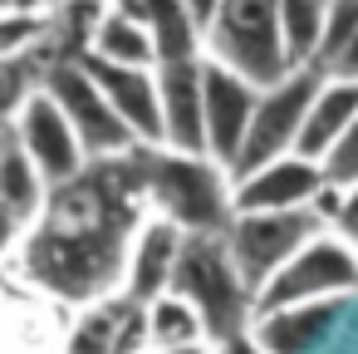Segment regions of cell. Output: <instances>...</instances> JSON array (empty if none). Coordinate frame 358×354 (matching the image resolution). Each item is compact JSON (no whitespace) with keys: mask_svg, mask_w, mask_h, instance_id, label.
Segmentation results:
<instances>
[{"mask_svg":"<svg viewBox=\"0 0 358 354\" xmlns=\"http://www.w3.org/2000/svg\"><path fill=\"white\" fill-rule=\"evenodd\" d=\"M187 11H192V15H196V25L206 30V25L216 20V11H221V0H187Z\"/></svg>","mask_w":358,"mask_h":354,"instance_id":"f546056e","label":"cell"},{"mask_svg":"<svg viewBox=\"0 0 358 354\" xmlns=\"http://www.w3.org/2000/svg\"><path fill=\"white\" fill-rule=\"evenodd\" d=\"M148 158V202L157 217H172L182 231H226L236 217L231 168L211 153L143 148Z\"/></svg>","mask_w":358,"mask_h":354,"instance_id":"7a4b0ae2","label":"cell"},{"mask_svg":"<svg viewBox=\"0 0 358 354\" xmlns=\"http://www.w3.org/2000/svg\"><path fill=\"white\" fill-rule=\"evenodd\" d=\"M84 64L94 69V79L103 84L108 104L123 114V123L133 128V138L143 148H162L167 133H162V84H157V69H138V64H108L99 55H84Z\"/></svg>","mask_w":358,"mask_h":354,"instance_id":"7c38bea8","label":"cell"},{"mask_svg":"<svg viewBox=\"0 0 358 354\" xmlns=\"http://www.w3.org/2000/svg\"><path fill=\"white\" fill-rule=\"evenodd\" d=\"M324 172H329V182H358V118H353V128L334 143V153L324 158Z\"/></svg>","mask_w":358,"mask_h":354,"instance_id":"d4e9b609","label":"cell"},{"mask_svg":"<svg viewBox=\"0 0 358 354\" xmlns=\"http://www.w3.org/2000/svg\"><path fill=\"white\" fill-rule=\"evenodd\" d=\"M89 55L108 60V64H138V69H157V45H152V30L123 11H113V0H108V15L89 45Z\"/></svg>","mask_w":358,"mask_h":354,"instance_id":"ffe728a7","label":"cell"},{"mask_svg":"<svg viewBox=\"0 0 358 354\" xmlns=\"http://www.w3.org/2000/svg\"><path fill=\"white\" fill-rule=\"evenodd\" d=\"M50 177L35 168V158L20 148V143H10V153L0 158V197H6L10 207H20L30 222L45 212V202H50Z\"/></svg>","mask_w":358,"mask_h":354,"instance_id":"7402d4cb","label":"cell"},{"mask_svg":"<svg viewBox=\"0 0 358 354\" xmlns=\"http://www.w3.org/2000/svg\"><path fill=\"white\" fill-rule=\"evenodd\" d=\"M206 55L241 69L260 89L289 74V55L280 40V0H221L206 25Z\"/></svg>","mask_w":358,"mask_h":354,"instance_id":"277c9868","label":"cell"},{"mask_svg":"<svg viewBox=\"0 0 358 354\" xmlns=\"http://www.w3.org/2000/svg\"><path fill=\"white\" fill-rule=\"evenodd\" d=\"M358 290V246L338 231H319L299 256H289L255 295V310L299 305V300H343Z\"/></svg>","mask_w":358,"mask_h":354,"instance_id":"8992f818","label":"cell"},{"mask_svg":"<svg viewBox=\"0 0 358 354\" xmlns=\"http://www.w3.org/2000/svg\"><path fill=\"white\" fill-rule=\"evenodd\" d=\"M50 35V11H6L0 15V60L30 55Z\"/></svg>","mask_w":358,"mask_h":354,"instance_id":"603a6c76","label":"cell"},{"mask_svg":"<svg viewBox=\"0 0 358 354\" xmlns=\"http://www.w3.org/2000/svg\"><path fill=\"white\" fill-rule=\"evenodd\" d=\"M25 226H30V217H25L20 207H10L6 197H0V256H6V251H15V246H20V236H25Z\"/></svg>","mask_w":358,"mask_h":354,"instance_id":"4316f807","label":"cell"},{"mask_svg":"<svg viewBox=\"0 0 358 354\" xmlns=\"http://www.w3.org/2000/svg\"><path fill=\"white\" fill-rule=\"evenodd\" d=\"M196 339H211V334H206L201 310L187 295L162 290L157 300H148V344L152 349H177V344H196Z\"/></svg>","mask_w":358,"mask_h":354,"instance_id":"44dd1931","label":"cell"},{"mask_svg":"<svg viewBox=\"0 0 358 354\" xmlns=\"http://www.w3.org/2000/svg\"><path fill=\"white\" fill-rule=\"evenodd\" d=\"M353 118H358V79L324 69L314 99H309V114H304V128H299V148H294V153L324 163V158L334 153V143L353 128Z\"/></svg>","mask_w":358,"mask_h":354,"instance_id":"2e32d148","label":"cell"},{"mask_svg":"<svg viewBox=\"0 0 358 354\" xmlns=\"http://www.w3.org/2000/svg\"><path fill=\"white\" fill-rule=\"evenodd\" d=\"M45 89H50V94L59 99V109L69 114V123H74V133L84 138L89 158H113V153L143 148V143L133 138V128L123 123V114L108 104L103 84L94 79V69H89L84 60H59V64L45 74Z\"/></svg>","mask_w":358,"mask_h":354,"instance_id":"ba28073f","label":"cell"},{"mask_svg":"<svg viewBox=\"0 0 358 354\" xmlns=\"http://www.w3.org/2000/svg\"><path fill=\"white\" fill-rule=\"evenodd\" d=\"M201 60H182V64H157V84H162V148L177 153H206V84H201Z\"/></svg>","mask_w":358,"mask_h":354,"instance_id":"5bb4252c","label":"cell"},{"mask_svg":"<svg viewBox=\"0 0 358 354\" xmlns=\"http://www.w3.org/2000/svg\"><path fill=\"white\" fill-rule=\"evenodd\" d=\"M148 344V305L123 295L94 300V310L79 320L64 354H143Z\"/></svg>","mask_w":358,"mask_h":354,"instance_id":"9a60e30c","label":"cell"},{"mask_svg":"<svg viewBox=\"0 0 358 354\" xmlns=\"http://www.w3.org/2000/svg\"><path fill=\"white\" fill-rule=\"evenodd\" d=\"M324 69H289L285 79H275L270 89H260V104H255V118H250V133H245V148L231 168V182L294 153L299 148V128H304V114H309V99L319 89Z\"/></svg>","mask_w":358,"mask_h":354,"instance_id":"52a82bcc","label":"cell"},{"mask_svg":"<svg viewBox=\"0 0 358 354\" xmlns=\"http://www.w3.org/2000/svg\"><path fill=\"white\" fill-rule=\"evenodd\" d=\"M329 74H348V79H358V35L343 45V55L329 64Z\"/></svg>","mask_w":358,"mask_h":354,"instance_id":"f1b7e54d","label":"cell"},{"mask_svg":"<svg viewBox=\"0 0 358 354\" xmlns=\"http://www.w3.org/2000/svg\"><path fill=\"white\" fill-rule=\"evenodd\" d=\"M157 354H216L211 339H196V344H177V349H157Z\"/></svg>","mask_w":358,"mask_h":354,"instance_id":"4dcf8cb0","label":"cell"},{"mask_svg":"<svg viewBox=\"0 0 358 354\" xmlns=\"http://www.w3.org/2000/svg\"><path fill=\"white\" fill-rule=\"evenodd\" d=\"M10 133L35 158V168L50 177V187H59V182H69V177H79L89 168V148H84V138L74 133L69 114L59 109V99L50 89H35L25 99V109L10 123Z\"/></svg>","mask_w":358,"mask_h":354,"instance_id":"9c48e42d","label":"cell"},{"mask_svg":"<svg viewBox=\"0 0 358 354\" xmlns=\"http://www.w3.org/2000/svg\"><path fill=\"white\" fill-rule=\"evenodd\" d=\"M324 226V217L314 207H294V212H236L231 226H226V246H231V261L241 271V280L260 295V285L289 261L299 256Z\"/></svg>","mask_w":358,"mask_h":354,"instance_id":"5b68a950","label":"cell"},{"mask_svg":"<svg viewBox=\"0 0 358 354\" xmlns=\"http://www.w3.org/2000/svg\"><path fill=\"white\" fill-rule=\"evenodd\" d=\"M324 30H329V0H280V40L289 69H309V64L319 69Z\"/></svg>","mask_w":358,"mask_h":354,"instance_id":"d6986e66","label":"cell"},{"mask_svg":"<svg viewBox=\"0 0 358 354\" xmlns=\"http://www.w3.org/2000/svg\"><path fill=\"white\" fill-rule=\"evenodd\" d=\"M152 212L143 148L89 158V168L59 182L20 246L25 275L59 300H103L128 266L133 231Z\"/></svg>","mask_w":358,"mask_h":354,"instance_id":"6da1fadb","label":"cell"},{"mask_svg":"<svg viewBox=\"0 0 358 354\" xmlns=\"http://www.w3.org/2000/svg\"><path fill=\"white\" fill-rule=\"evenodd\" d=\"M324 187H329V172L319 158L285 153V158L236 177L231 202H236V212H294V207H314Z\"/></svg>","mask_w":358,"mask_h":354,"instance_id":"8fae6325","label":"cell"},{"mask_svg":"<svg viewBox=\"0 0 358 354\" xmlns=\"http://www.w3.org/2000/svg\"><path fill=\"white\" fill-rule=\"evenodd\" d=\"M113 11L143 20L157 45V64H182L206 55V30L187 11V0H113Z\"/></svg>","mask_w":358,"mask_h":354,"instance_id":"e0dca14e","label":"cell"},{"mask_svg":"<svg viewBox=\"0 0 358 354\" xmlns=\"http://www.w3.org/2000/svg\"><path fill=\"white\" fill-rule=\"evenodd\" d=\"M216 354H270V349L255 339V329H241V334L221 339V344H216Z\"/></svg>","mask_w":358,"mask_h":354,"instance_id":"83f0119b","label":"cell"},{"mask_svg":"<svg viewBox=\"0 0 358 354\" xmlns=\"http://www.w3.org/2000/svg\"><path fill=\"white\" fill-rule=\"evenodd\" d=\"M329 231H338L343 241L358 246V182H343V187H338V207H334Z\"/></svg>","mask_w":358,"mask_h":354,"instance_id":"484cf974","label":"cell"},{"mask_svg":"<svg viewBox=\"0 0 358 354\" xmlns=\"http://www.w3.org/2000/svg\"><path fill=\"white\" fill-rule=\"evenodd\" d=\"M201 84H206V153L216 163L236 168L245 133H250V118H255V104H260V84L245 79L241 69L211 60V55L201 64Z\"/></svg>","mask_w":358,"mask_h":354,"instance_id":"30bf717a","label":"cell"},{"mask_svg":"<svg viewBox=\"0 0 358 354\" xmlns=\"http://www.w3.org/2000/svg\"><path fill=\"white\" fill-rule=\"evenodd\" d=\"M172 290L201 310L211 344L250 329V320H255V290L241 280L231 246H226V231H187Z\"/></svg>","mask_w":358,"mask_h":354,"instance_id":"3957f363","label":"cell"},{"mask_svg":"<svg viewBox=\"0 0 358 354\" xmlns=\"http://www.w3.org/2000/svg\"><path fill=\"white\" fill-rule=\"evenodd\" d=\"M338 320V300H299V305H275L255 310L250 329L270 354H309Z\"/></svg>","mask_w":358,"mask_h":354,"instance_id":"ac0fdd59","label":"cell"},{"mask_svg":"<svg viewBox=\"0 0 358 354\" xmlns=\"http://www.w3.org/2000/svg\"><path fill=\"white\" fill-rule=\"evenodd\" d=\"M182 241L187 231L172 222V217H157L148 212L143 226L133 231V246H128V266H123V290L133 300H157L162 290H172V275H177V261H182Z\"/></svg>","mask_w":358,"mask_h":354,"instance_id":"4fadbf2b","label":"cell"},{"mask_svg":"<svg viewBox=\"0 0 358 354\" xmlns=\"http://www.w3.org/2000/svg\"><path fill=\"white\" fill-rule=\"evenodd\" d=\"M10 143H15V133H10V128H0V158L10 153Z\"/></svg>","mask_w":358,"mask_h":354,"instance_id":"1f68e13d","label":"cell"},{"mask_svg":"<svg viewBox=\"0 0 358 354\" xmlns=\"http://www.w3.org/2000/svg\"><path fill=\"white\" fill-rule=\"evenodd\" d=\"M353 35H358V0H329V30H324V50H319V69H329Z\"/></svg>","mask_w":358,"mask_h":354,"instance_id":"cb8c5ba5","label":"cell"}]
</instances>
